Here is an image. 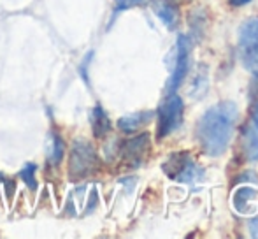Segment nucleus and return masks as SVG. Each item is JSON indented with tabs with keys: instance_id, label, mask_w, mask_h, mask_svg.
Listing matches in <instances>:
<instances>
[{
	"instance_id": "nucleus-11",
	"label": "nucleus",
	"mask_w": 258,
	"mask_h": 239,
	"mask_svg": "<svg viewBox=\"0 0 258 239\" xmlns=\"http://www.w3.org/2000/svg\"><path fill=\"white\" fill-rule=\"evenodd\" d=\"M92 129L97 137H104L111 130V122L105 111L100 106H95L92 111Z\"/></svg>"
},
{
	"instance_id": "nucleus-3",
	"label": "nucleus",
	"mask_w": 258,
	"mask_h": 239,
	"mask_svg": "<svg viewBox=\"0 0 258 239\" xmlns=\"http://www.w3.org/2000/svg\"><path fill=\"white\" fill-rule=\"evenodd\" d=\"M99 164V158L93 150V146L86 141L78 139L72 144L71 150V162H69V172H71V178L79 180L90 176L97 169Z\"/></svg>"
},
{
	"instance_id": "nucleus-4",
	"label": "nucleus",
	"mask_w": 258,
	"mask_h": 239,
	"mask_svg": "<svg viewBox=\"0 0 258 239\" xmlns=\"http://www.w3.org/2000/svg\"><path fill=\"white\" fill-rule=\"evenodd\" d=\"M183 99L176 92L169 93V97L158 107V114H156V118H158V139H163L176 129H179L183 123Z\"/></svg>"
},
{
	"instance_id": "nucleus-13",
	"label": "nucleus",
	"mask_w": 258,
	"mask_h": 239,
	"mask_svg": "<svg viewBox=\"0 0 258 239\" xmlns=\"http://www.w3.org/2000/svg\"><path fill=\"white\" fill-rule=\"evenodd\" d=\"M61 157H63V143L58 136H53V146L51 153H49V162L51 164H60Z\"/></svg>"
},
{
	"instance_id": "nucleus-5",
	"label": "nucleus",
	"mask_w": 258,
	"mask_h": 239,
	"mask_svg": "<svg viewBox=\"0 0 258 239\" xmlns=\"http://www.w3.org/2000/svg\"><path fill=\"white\" fill-rule=\"evenodd\" d=\"M191 60V42L186 35H177L176 41V62H174V71L167 83V93H174L181 85L190 71Z\"/></svg>"
},
{
	"instance_id": "nucleus-1",
	"label": "nucleus",
	"mask_w": 258,
	"mask_h": 239,
	"mask_svg": "<svg viewBox=\"0 0 258 239\" xmlns=\"http://www.w3.org/2000/svg\"><path fill=\"white\" fill-rule=\"evenodd\" d=\"M237 113L234 102H221L202 114L197 123V139L204 153L218 157L227 150L234 134Z\"/></svg>"
},
{
	"instance_id": "nucleus-9",
	"label": "nucleus",
	"mask_w": 258,
	"mask_h": 239,
	"mask_svg": "<svg viewBox=\"0 0 258 239\" xmlns=\"http://www.w3.org/2000/svg\"><path fill=\"white\" fill-rule=\"evenodd\" d=\"M153 11L167 28H174L177 25V9L169 0H155Z\"/></svg>"
},
{
	"instance_id": "nucleus-15",
	"label": "nucleus",
	"mask_w": 258,
	"mask_h": 239,
	"mask_svg": "<svg viewBox=\"0 0 258 239\" xmlns=\"http://www.w3.org/2000/svg\"><path fill=\"white\" fill-rule=\"evenodd\" d=\"M249 2H251V0H228V4H230L232 7H242Z\"/></svg>"
},
{
	"instance_id": "nucleus-6",
	"label": "nucleus",
	"mask_w": 258,
	"mask_h": 239,
	"mask_svg": "<svg viewBox=\"0 0 258 239\" xmlns=\"http://www.w3.org/2000/svg\"><path fill=\"white\" fill-rule=\"evenodd\" d=\"M163 171L167 172V176L172 180H177L181 183H191L197 178H201L202 171L197 167V164L194 162V158L186 153H174L172 157H169V160L163 165Z\"/></svg>"
},
{
	"instance_id": "nucleus-14",
	"label": "nucleus",
	"mask_w": 258,
	"mask_h": 239,
	"mask_svg": "<svg viewBox=\"0 0 258 239\" xmlns=\"http://www.w3.org/2000/svg\"><path fill=\"white\" fill-rule=\"evenodd\" d=\"M116 2V11H125V9H130V7H136V6H143L146 4L148 0H114Z\"/></svg>"
},
{
	"instance_id": "nucleus-8",
	"label": "nucleus",
	"mask_w": 258,
	"mask_h": 239,
	"mask_svg": "<svg viewBox=\"0 0 258 239\" xmlns=\"http://www.w3.org/2000/svg\"><path fill=\"white\" fill-rule=\"evenodd\" d=\"M244 153L249 160H258V107L251 114L244 132Z\"/></svg>"
},
{
	"instance_id": "nucleus-12",
	"label": "nucleus",
	"mask_w": 258,
	"mask_h": 239,
	"mask_svg": "<svg viewBox=\"0 0 258 239\" xmlns=\"http://www.w3.org/2000/svg\"><path fill=\"white\" fill-rule=\"evenodd\" d=\"M35 171H37V167H35V164H27L23 169L20 171V176L21 180L27 183V187H30L32 190H35L37 188V180H35Z\"/></svg>"
},
{
	"instance_id": "nucleus-10",
	"label": "nucleus",
	"mask_w": 258,
	"mask_h": 239,
	"mask_svg": "<svg viewBox=\"0 0 258 239\" xmlns=\"http://www.w3.org/2000/svg\"><path fill=\"white\" fill-rule=\"evenodd\" d=\"M151 116H153L151 111H141V113L128 114V116H123L118 119V127L126 134L136 132V130H139L143 125H146V123L151 119Z\"/></svg>"
},
{
	"instance_id": "nucleus-7",
	"label": "nucleus",
	"mask_w": 258,
	"mask_h": 239,
	"mask_svg": "<svg viewBox=\"0 0 258 239\" xmlns=\"http://www.w3.org/2000/svg\"><path fill=\"white\" fill-rule=\"evenodd\" d=\"M148 144H150L148 134L134 137V139H130L128 143H125V146H123V157L132 162L134 165H137L143 160L144 153H146V150H148Z\"/></svg>"
},
{
	"instance_id": "nucleus-2",
	"label": "nucleus",
	"mask_w": 258,
	"mask_h": 239,
	"mask_svg": "<svg viewBox=\"0 0 258 239\" xmlns=\"http://www.w3.org/2000/svg\"><path fill=\"white\" fill-rule=\"evenodd\" d=\"M239 56L246 71L258 78V18L244 21L239 28Z\"/></svg>"
}]
</instances>
